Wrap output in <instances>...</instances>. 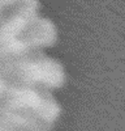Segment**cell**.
Segmentation results:
<instances>
[{
	"label": "cell",
	"instance_id": "5",
	"mask_svg": "<svg viewBox=\"0 0 125 131\" xmlns=\"http://www.w3.org/2000/svg\"><path fill=\"white\" fill-rule=\"evenodd\" d=\"M0 131H21V130H12V128H7V127L0 126Z\"/></svg>",
	"mask_w": 125,
	"mask_h": 131
},
{
	"label": "cell",
	"instance_id": "1",
	"mask_svg": "<svg viewBox=\"0 0 125 131\" xmlns=\"http://www.w3.org/2000/svg\"><path fill=\"white\" fill-rule=\"evenodd\" d=\"M0 78L21 85L56 89L64 84L65 73L61 64L42 51L22 57L0 59Z\"/></svg>",
	"mask_w": 125,
	"mask_h": 131
},
{
	"label": "cell",
	"instance_id": "3",
	"mask_svg": "<svg viewBox=\"0 0 125 131\" xmlns=\"http://www.w3.org/2000/svg\"><path fill=\"white\" fill-rule=\"evenodd\" d=\"M39 17L38 0H22L7 10L0 20V43L21 37Z\"/></svg>",
	"mask_w": 125,
	"mask_h": 131
},
{
	"label": "cell",
	"instance_id": "2",
	"mask_svg": "<svg viewBox=\"0 0 125 131\" xmlns=\"http://www.w3.org/2000/svg\"><path fill=\"white\" fill-rule=\"evenodd\" d=\"M0 101L18 110L30 113L52 125L60 115V105L48 89L10 83Z\"/></svg>",
	"mask_w": 125,
	"mask_h": 131
},
{
	"label": "cell",
	"instance_id": "4",
	"mask_svg": "<svg viewBox=\"0 0 125 131\" xmlns=\"http://www.w3.org/2000/svg\"><path fill=\"white\" fill-rule=\"evenodd\" d=\"M24 36L33 51H40L44 47H51L56 42L57 31L52 21L44 17H38L35 23L24 33Z\"/></svg>",
	"mask_w": 125,
	"mask_h": 131
}]
</instances>
